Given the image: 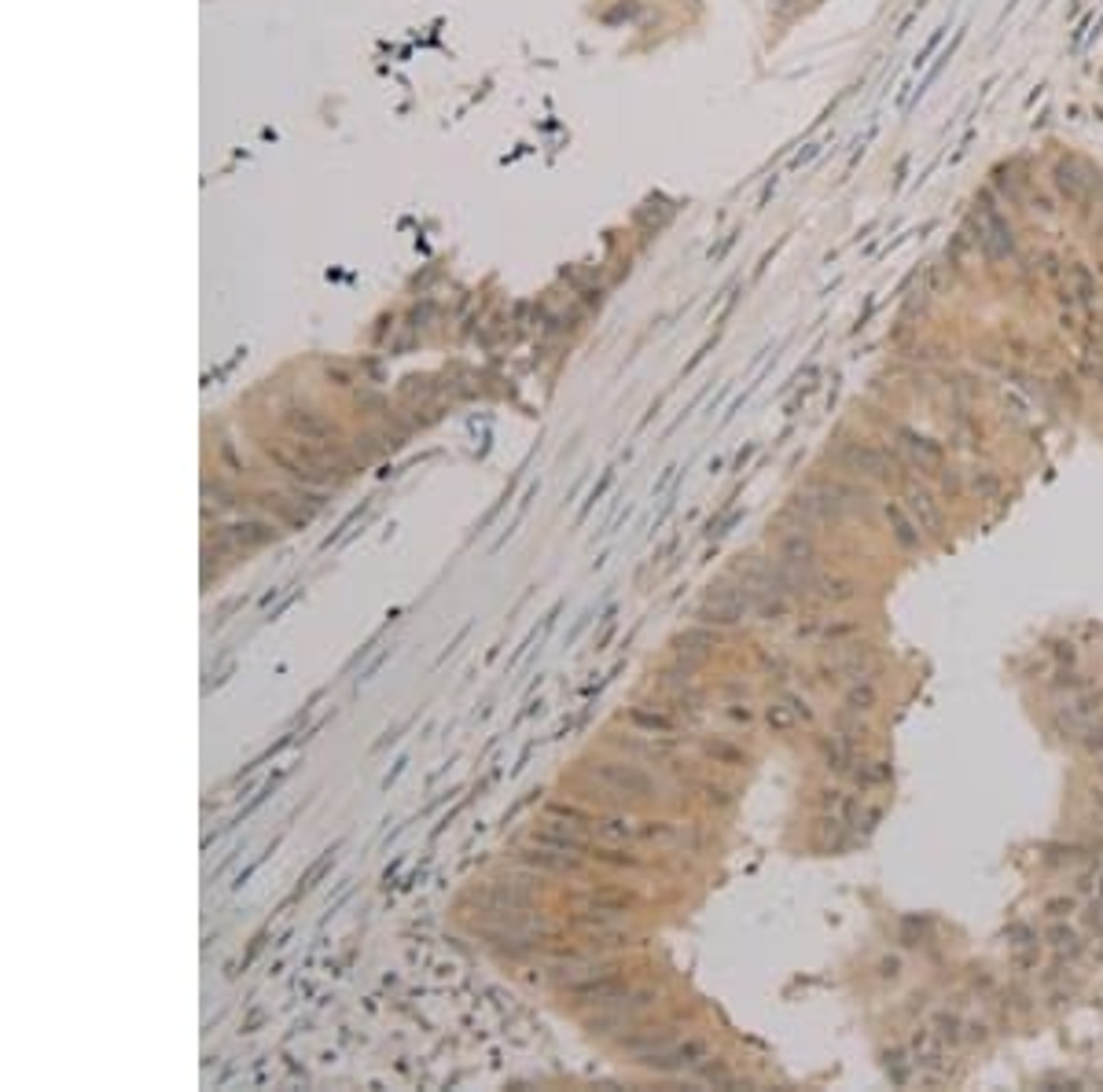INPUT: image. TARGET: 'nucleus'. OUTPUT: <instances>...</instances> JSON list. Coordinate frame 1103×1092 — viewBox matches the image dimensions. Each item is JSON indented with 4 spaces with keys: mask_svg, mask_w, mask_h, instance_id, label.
Here are the masks:
<instances>
[{
    "mask_svg": "<svg viewBox=\"0 0 1103 1092\" xmlns=\"http://www.w3.org/2000/svg\"><path fill=\"white\" fill-rule=\"evenodd\" d=\"M1052 180H1056V192L1063 195L1066 203H1074V206L1100 203L1103 177L1085 162V158H1059L1056 169H1052Z\"/></svg>",
    "mask_w": 1103,
    "mask_h": 1092,
    "instance_id": "obj_1",
    "label": "nucleus"
},
{
    "mask_svg": "<svg viewBox=\"0 0 1103 1092\" xmlns=\"http://www.w3.org/2000/svg\"><path fill=\"white\" fill-rule=\"evenodd\" d=\"M975 239H978V247H982V254L989 257V262H1004V257L1015 254V232L1008 225V217L986 199L975 210Z\"/></svg>",
    "mask_w": 1103,
    "mask_h": 1092,
    "instance_id": "obj_2",
    "label": "nucleus"
},
{
    "mask_svg": "<svg viewBox=\"0 0 1103 1092\" xmlns=\"http://www.w3.org/2000/svg\"><path fill=\"white\" fill-rule=\"evenodd\" d=\"M644 1066H652L658 1074H681V1071H692V1066H706L710 1063V1045L699 1037H688L684 1045H669L655 1052V1056H640Z\"/></svg>",
    "mask_w": 1103,
    "mask_h": 1092,
    "instance_id": "obj_3",
    "label": "nucleus"
},
{
    "mask_svg": "<svg viewBox=\"0 0 1103 1092\" xmlns=\"http://www.w3.org/2000/svg\"><path fill=\"white\" fill-rule=\"evenodd\" d=\"M746 611V596L735 593V588H717V593L706 596V604L699 607V618L710 622V625H732L740 622Z\"/></svg>",
    "mask_w": 1103,
    "mask_h": 1092,
    "instance_id": "obj_4",
    "label": "nucleus"
},
{
    "mask_svg": "<svg viewBox=\"0 0 1103 1092\" xmlns=\"http://www.w3.org/2000/svg\"><path fill=\"white\" fill-rule=\"evenodd\" d=\"M905 511L912 515V522H916L923 534H938V530H941V522H946V515H941L938 500L930 497L923 486H905Z\"/></svg>",
    "mask_w": 1103,
    "mask_h": 1092,
    "instance_id": "obj_5",
    "label": "nucleus"
},
{
    "mask_svg": "<svg viewBox=\"0 0 1103 1092\" xmlns=\"http://www.w3.org/2000/svg\"><path fill=\"white\" fill-rule=\"evenodd\" d=\"M276 537V526L273 522H262V519H247V522H232V526H221L217 530V541L221 545H232V548H257L265 541Z\"/></svg>",
    "mask_w": 1103,
    "mask_h": 1092,
    "instance_id": "obj_6",
    "label": "nucleus"
},
{
    "mask_svg": "<svg viewBox=\"0 0 1103 1092\" xmlns=\"http://www.w3.org/2000/svg\"><path fill=\"white\" fill-rule=\"evenodd\" d=\"M596 772H599V780L615 783L618 791L633 794V799H647V794L655 791V780L647 776V772H640L636 765H599Z\"/></svg>",
    "mask_w": 1103,
    "mask_h": 1092,
    "instance_id": "obj_7",
    "label": "nucleus"
},
{
    "mask_svg": "<svg viewBox=\"0 0 1103 1092\" xmlns=\"http://www.w3.org/2000/svg\"><path fill=\"white\" fill-rule=\"evenodd\" d=\"M898 438H901V449L909 452L912 463H916L919 471H927V475H938V471H941V460H946V452H941L938 441H930V438H923V434H916V431H909V427H905V431H901Z\"/></svg>",
    "mask_w": 1103,
    "mask_h": 1092,
    "instance_id": "obj_8",
    "label": "nucleus"
},
{
    "mask_svg": "<svg viewBox=\"0 0 1103 1092\" xmlns=\"http://www.w3.org/2000/svg\"><path fill=\"white\" fill-rule=\"evenodd\" d=\"M842 460L850 463V468L864 471V475H876V478H890V471H894V460L887 457V452L868 449V446H850Z\"/></svg>",
    "mask_w": 1103,
    "mask_h": 1092,
    "instance_id": "obj_9",
    "label": "nucleus"
},
{
    "mask_svg": "<svg viewBox=\"0 0 1103 1092\" xmlns=\"http://www.w3.org/2000/svg\"><path fill=\"white\" fill-rule=\"evenodd\" d=\"M887 519L894 530V541L901 548H916L919 545V526L912 522V515L905 511V505H887Z\"/></svg>",
    "mask_w": 1103,
    "mask_h": 1092,
    "instance_id": "obj_10",
    "label": "nucleus"
},
{
    "mask_svg": "<svg viewBox=\"0 0 1103 1092\" xmlns=\"http://www.w3.org/2000/svg\"><path fill=\"white\" fill-rule=\"evenodd\" d=\"M879 703V688L872 681H853L850 688H846V710L850 714H868Z\"/></svg>",
    "mask_w": 1103,
    "mask_h": 1092,
    "instance_id": "obj_11",
    "label": "nucleus"
},
{
    "mask_svg": "<svg viewBox=\"0 0 1103 1092\" xmlns=\"http://www.w3.org/2000/svg\"><path fill=\"white\" fill-rule=\"evenodd\" d=\"M599 824V835H604L607 842H633V839H640V828L629 824V820H622V817H607V820H596Z\"/></svg>",
    "mask_w": 1103,
    "mask_h": 1092,
    "instance_id": "obj_12",
    "label": "nucleus"
},
{
    "mask_svg": "<svg viewBox=\"0 0 1103 1092\" xmlns=\"http://www.w3.org/2000/svg\"><path fill=\"white\" fill-rule=\"evenodd\" d=\"M640 839L644 842H655V846H669V842H677V828L666 824V820H644V824H640Z\"/></svg>",
    "mask_w": 1103,
    "mask_h": 1092,
    "instance_id": "obj_13",
    "label": "nucleus"
},
{
    "mask_svg": "<svg viewBox=\"0 0 1103 1092\" xmlns=\"http://www.w3.org/2000/svg\"><path fill=\"white\" fill-rule=\"evenodd\" d=\"M820 599H831V604H842V599H853L857 596V585L853 581H831V578H824V581H820V593H817Z\"/></svg>",
    "mask_w": 1103,
    "mask_h": 1092,
    "instance_id": "obj_14",
    "label": "nucleus"
},
{
    "mask_svg": "<svg viewBox=\"0 0 1103 1092\" xmlns=\"http://www.w3.org/2000/svg\"><path fill=\"white\" fill-rule=\"evenodd\" d=\"M780 556L787 559V563H809V559H813V545H809L805 537L799 534V537H791V541L780 548Z\"/></svg>",
    "mask_w": 1103,
    "mask_h": 1092,
    "instance_id": "obj_15",
    "label": "nucleus"
},
{
    "mask_svg": "<svg viewBox=\"0 0 1103 1092\" xmlns=\"http://www.w3.org/2000/svg\"><path fill=\"white\" fill-rule=\"evenodd\" d=\"M633 725H644V729H658V732H669L673 729V721L669 717H662V714H644V710H633Z\"/></svg>",
    "mask_w": 1103,
    "mask_h": 1092,
    "instance_id": "obj_16",
    "label": "nucleus"
},
{
    "mask_svg": "<svg viewBox=\"0 0 1103 1092\" xmlns=\"http://www.w3.org/2000/svg\"><path fill=\"white\" fill-rule=\"evenodd\" d=\"M706 751H710V754H717V758H725V762H740V751H735V747H721V743H710Z\"/></svg>",
    "mask_w": 1103,
    "mask_h": 1092,
    "instance_id": "obj_17",
    "label": "nucleus"
},
{
    "mask_svg": "<svg viewBox=\"0 0 1103 1092\" xmlns=\"http://www.w3.org/2000/svg\"><path fill=\"white\" fill-rule=\"evenodd\" d=\"M1096 379H1100V390H1103V368H1100V375H1096Z\"/></svg>",
    "mask_w": 1103,
    "mask_h": 1092,
    "instance_id": "obj_18",
    "label": "nucleus"
}]
</instances>
